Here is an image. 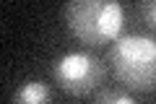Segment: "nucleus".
<instances>
[{"label":"nucleus","instance_id":"5","mask_svg":"<svg viewBox=\"0 0 156 104\" xmlns=\"http://www.w3.org/2000/svg\"><path fill=\"white\" fill-rule=\"evenodd\" d=\"M94 102H99V104H135V96L128 91H120V88H101L94 96Z\"/></svg>","mask_w":156,"mask_h":104},{"label":"nucleus","instance_id":"6","mask_svg":"<svg viewBox=\"0 0 156 104\" xmlns=\"http://www.w3.org/2000/svg\"><path fill=\"white\" fill-rule=\"evenodd\" d=\"M140 18L148 29L156 31V0H140Z\"/></svg>","mask_w":156,"mask_h":104},{"label":"nucleus","instance_id":"2","mask_svg":"<svg viewBox=\"0 0 156 104\" xmlns=\"http://www.w3.org/2000/svg\"><path fill=\"white\" fill-rule=\"evenodd\" d=\"M107 60L122 86L140 94L156 91V39L140 34L117 37L107 52Z\"/></svg>","mask_w":156,"mask_h":104},{"label":"nucleus","instance_id":"3","mask_svg":"<svg viewBox=\"0 0 156 104\" xmlns=\"http://www.w3.org/2000/svg\"><path fill=\"white\" fill-rule=\"evenodd\" d=\"M52 83L70 96H89L104 83L107 68L89 52H65L50 68Z\"/></svg>","mask_w":156,"mask_h":104},{"label":"nucleus","instance_id":"4","mask_svg":"<svg viewBox=\"0 0 156 104\" xmlns=\"http://www.w3.org/2000/svg\"><path fill=\"white\" fill-rule=\"evenodd\" d=\"M50 96H52V91L44 81H29L13 94V102L16 104H42Z\"/></svg>","mask_w":156,"mask_h":104},{"label":"nucleus","instance_id":"1","mask_svg":"<svg viewBox=\"0 0 156 104\" xmlns=\"http://www.w3.org/2000/svg\"><path fill=\"white\" fill-rule=\"evenodd\" d=\"M65 26L81 44L104 47L122 34L125 8L120 0H68Z\"/></svg>","mask_w":156,"mask_h":104}]
</instances>
